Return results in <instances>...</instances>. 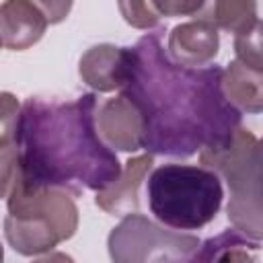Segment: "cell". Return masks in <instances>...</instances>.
<instances>
[{"label":"cell","mask_w":263,"mask_h":263,"mask_svg":"<svg viewBox=\"0 0 263 263\" xmlns=\"http://www.w3.org/2000/svg\"><path fill=\"white\" fill-rule=\"evenodd\" d=\"M216 29L240 33L257 21V4L251 0H220L212 4V14L205 16Z\"/></svg>","instance_id":"5bb4252c"},{"label":"cell","mask_w":263,"mask_h":263,"mask_svg":"<svg viewBox=\"0 0 263 263\" xmlns=\"http://www.w3.org/2000/svg\"><path fill=\"white\" fill-rule=\"evenodd\" d=\"M222 90L232 107L247 113H263V72L232 60L222 74Z\"/></svg>","instance_id":"7c38bea8"},{"label":"cell","mask_w":263,"mask_h":263,"mask_svg":"<svg viewBox=\"0 0 263 263\" xmlns=\"http://www.w3.org/2000/svg\"><path fill=\"white\" fill-rule=\"evenodd\" d=\"M97 132L113 152H138L146 144L144 117L136 103L121 92L99 107Z\"/></svg>","instance_id":"52a82bcc"},{"label":"cell","mask_w":263,"mask_h":263,"mask_svg":"<svg viewBox=\"0 0 263 263\" xmlns=\"http://www.w3.org/2000/svg\"><path fill=\"white\" fill-rule=\"evenodd\" d=\"M154 164V156L152 154H142V156H134L125 162L123 173L119 177L117 183H113L109 189L99 191L95 197V203L111 214V216H129V214H138V189L144 181V177L148 175V171Z\"/></svg>","instance_id":"8fae6325"},{"label":"cell","mask_w":263,"mask_h":263,"mask_svg":"<svg viewBox=\"0 0 263 263\" xmlns=\"http://www.w3.org/2000/svg\"><path fill=\"white\" fill-rule=\"evenodd\" d=\"M224 199L220 177L208 166L168 162L148 177V203L154 218L173 230L208 226Z\"/></svg>","instance_id":"277c9868"},{"label":"cell","mask_w":263,"mask_h":263,"mask_svg":"<svg viewBox=\"0 0 263 263\" xmlns=\"http://www.w3.org/2000/svg\"><path fill=\"white\" fill-rule=\"evenodd\" d=\"M236 60L253 70L263 72V21H255L234 35Z\"/></svg>","instance_id":"9a60e30c"},{"label":"cell","mask_w":263,"mask_h":263,"mask_svg":"<svg viewBox=\"0 0 263 263\" xmlns=\"http://www.w3.org/2000/svg\"><path fill=\"white\" fill-rule=\"evenodd\" d=\"M121 95L140 109L148 154L191 156L222 146L240 127V111L222 90L224 68H185L171 60L158 33H146Z\"/></svg>","instance_id":"6da1fadb"},{"label":"cell","mask_w":263,"mask_h":263,"mask_svg":"<svg viewBox=\"0 0 263 263\" xmlns=\"http://www.w3.org/2000/svg\"><path fill=\"white\" fill-rule=\"evenodd\" d=\"M218 29L205 18L177 25L166 39V51L171 60L185 68H208L218 55Z\"/></svg>","instance_id":"9c48e42d"},{"label":"cell","mask_w":263,"mask_h":263,"mask_svg":"<svg viewBox=\"0 0 263 263\" xmlns=\"http://www.w3.org/2000/svg\"><path fill=\"white\" fill-rule=\"evenodd\" d=\"M2 195L10 189L95 193L119 181L123 166L97 132V97H29L18 111L14 150L0 156Z\"/></svg>","instance_id":"7a4b0ae2"},{"label":"cell","mask_w":263,"mask_h":263,"mask_svg":"<svg viewBox=\"0 0 263 263\" xmlns=\"http://www.w3.org/2000/svg\"><path fill=\"white\" fill-rule=\"evenodd\" d=\"M47 25L51 23L43 2L6 0L0 4V37L6 49H29L43 37Z\"/></svg>","instance_id":"30bf717a"},{"label":"cell","mask_w":263,"mask_h":263,"mask_svg":"<svg viewBox=\"0 0 263 263\" xmlns=\"http://www.w3.org/2000/svg\"><path fill=\"white\" fill-rule=\"evenodd\" d=\"M134 66V49L101 43L84 51L78 62V74L84 84L99 92L123 90Z\"/></svg>","instance_id":"ba28073f"},{"label":"cell","mask_w":263,"mask_h":263,"mask_svg":"<svg viewBox=\"0 0 263 263\" xmlns=\"http://www.w3.org/2000/svg\"><path fill=\"white\" fill-rule=\"evenodd\" d=\"M257 249L259 242L249 240L238 230H224L203 240L185 263H257L251 255Z\"/></svg>","instance_id":"4fadbf2b"},{"label":"cell","mask_w":263,"mask_h":263,"mask_svg":"<svg viewBox=\"0 0 263 263\" xmlns=\"http://www.w3.org/2000/svg\"><path fill=\"white\" fill-rule=\"evenodd\" d=\"M33 263H74V259H72L68 253H62V251H51V253H45L43 257L35 259Z\"/></svg>","instance_id":"ac0fdd59"},{"label":"cell","mask_w":263,"mask_h":263,"mask_svg":"<svg viewBox=\"0 0 263 263\" xmlns=\"http://www.w3.org/2000/svg\"><path fill=\"white\" fill-rule=\"evenodd\" d=\"M4 238L10 249L25 257L51 253L53 247L72 238L78 228V208L64 189H10L6 195Z\"/></svg>","instance_id":"5b68a950"},{"label":"cell","mask_w":263,"mask_h":263,"mask_svg":"<svg viewBox=\"0 0 263 263\" xmlns=\"http://www.w3.org/2000/svg\"><path fill=\"white\" fill-rule=\"evenodd\" d=\"M199 238L144 214L125 216L107 238L111 263H185L199 247Z\"/></svg>","instance_id":"8992f818"},{"label":"cell","mask_w":263,"mask_h":263,"mask_svg":"<svg viewBox=\"0 0 263 263\" xmlns=\"http://www.w3.org/2000/svg\"><path fill=\"white\" fill-rule=\"evenodd\" d=\"M199 162L226 181V214L234 230L263 242V136L238 127L222 146L199 152Z\"/></svg>","instance_id":"3957f363"},{"label":"cell","mask_w":263,"mask_h":263,"mask_svg":"<svg viewBox=\"0 0 263 263\" xmlns=\"http://www.w3.org/2000/svg\"><path fill=\"white\" fill-rule=\"evenodd\" d=\"M156 12L160 16H187V14H193V12H199L205 4L201 0L197 2H179V0H164V2H152Z\"/></svg>","instance_id":"e0dca14e"},{"label":"cell","mask_w":263,"mask_h":263,"mask_svg":"<svg viewBox=\"0 0 263 263\" xmlns=\"http://www.w3.org/2000/svg\"><path fill=\"white\" fill-rule=\"evenodd\" d=\"M119 10L136 29H154L162 18L152 2H119Z\"/></svg>","instance_id":"2e32d148"}]
</instances>
